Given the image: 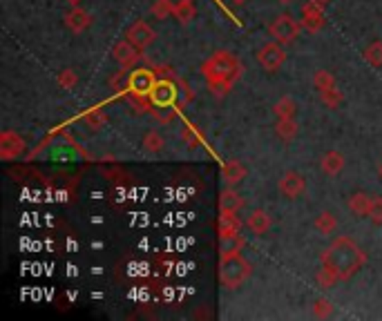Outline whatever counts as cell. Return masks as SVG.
Listing matches in <instances>:
<instances>
[{"mask_svg": "<svg viewBox=\"0 0 382 321\" xmlns=\"http://www.w3.org/2000/svg\"><path fill=\"white\" fill-rule=\"evenodd\" d=\"M273 112L277 118H295L297 114V103L290 96H281L273 105Z\"/></svg>", "mask_w": 382, "mask_h": 321, "instance_id": "23", "label": "cell"}, {"mask_svg": "<svg viewBox=\"0 0 382 321\" xmlns=\"http://www.w3.org/2000/svg\"><path fill=\"white\" fill-rule=\"evenodd\" d=\"M299 27H302V23H297V20H295L293 16L279 14V16L273 20V23H270L268 32H270V36H273L279 45H288V43H293V40L297 38Z\"/></svg>", "mask_w": 382, "mask_h": 321, "instance_id": "5", "label": "cell"}, {"mask_svg": "<svg viewBox=\"0 0 382 321\" xmlns=\"http://www.w3.org/2000/svg\"><path fill=\"white\" fill-rule=\"evenodd\" d=\"M342 167H345V156H342L338 149H329V152L320 158V169L329 176L340 174Z\"/></svg>", "mask_w": 382, "mask_h": 321, "instance_id": "15", "label": "cell"}, {"mask_svg": "<svg viewBox=\"0 0 382 321\" xmlns=\"http://www.w3.org/2000/svg\"><path fill=\"white\" fill-rule=\"evenodd\" d=\"M157 80L159 78H157V74L153 72V69H134V72L130 74V92L150 96L153 87L157 85Z\"/></svg>", "mask_w": 382, "mask_h": 321, "instance_id": "10", "label": "cell"}, {"mask_svg": "<svg viewBox=\"0 0 382 321\" xmlns=\"http://www.w3.org/2000/svg\"><path fill=\"white\" fill-rule=\"evenodd\" d=\"M333 304H331L329 299H318L313 304V317L315 319H329L331 315H333Z\"/></svg>", "mask_w": 382, "mask_h": 321, "instance_id": "33", "label": "cell"}, {"mask_svg": "<svg viewBox=\"0 0 382 321\" xmlns=\"http://www.w3.org/2000/svg\"><path fill=\"white\" fill-rule=\"evenodd\" d=\"M241 205H244V201H241V196L233 190V185H228L224 192L219 194V210H233V212H237Z\"/></svg>", "mask_w": 382, "mask_h": 321, "instance_id": "22", "label": "cell"}, {"mask_svg": "<svg viewBox=\"0 0 382 321\" xmlns=\"http://www.w3.org/2000/svg\"><path fill=\"white\" fill-rule=\"evenodd\" d=\"M315 281L322 286V288H331L333 284H338V277L333 273H329L327 268H320L318 275H315Z\"/></svg>", "mask_w": 382, "mask_h": 321, "instance_id": "35", "label": "cell"}, {"mask_svg": "<svg viewBox=\"0 0 382 321\" xmlns=\"http://www.w3.org/2000/svg\"><path fill=\"white\" fill-rule=\"evenodd\" d=\"M378 174H380V178H382V163H380V167H378Z\"/></svg>", "mask_w": 382, "mask_h": 321, "instance_id": "40", "label": "cell"}, {"mask_svg": "<svg viewBox=\"0 0 382 321\" xmlns=\"http://www.w3.org/2000/svg\"><path fill=\"white\" fill-rule=\"evenodd\" d=\"M141 145H144V149H146L148 154H157V152H161V149H164L166 138L161 136L159 132H155V129H150V132L144 136V140H141Z\"/></svg>", "mask_w": 382, "mask_h": 321, "instance_id": "25", "label": "cell"}, {"mask_svg": "<svg viewBox=\"0 0 382 321\" xmlns=\"http://www.w3.org/2000/svg\"><path fill=\"white\" fill-rule=\"evenodd\" d=\"M110 87H112L116 94H128L130 92V74H128L125 67L110 78Z\"/></svg>", "mask_w": 382, "mask_h": 321, "instance_id": "28", "label": "cell"}, {"mask_svg": "<svg viewBox=\"0 0 382 321\" xmlns=\"http://www.w3.org/2000/svg\"><path fill=\"white\" fill-rule=\"evenodd\" d=\"M257 60L264 72H277L281 67V63L286 60V52H284V45H279L277 40L273 43H266L264 47L257 52Z\"/></svg>", "mask_w": 382, "mask_h": 321, "instance_id": "6", "label": "cell"}, {"mask_svg": "<svg viewBox=\"0 0 382 321\" xmlns=\"http://www.w3.org/2000/svg\"><path fill=\"white\" fill-rule=\"evenodd\" d=\"M173 12H175V5H173V3H168V0H157V3L153 5V16H155V18H159V20L168 18Z\"/></svg>", "mask_w": 382, "mask_h": 321, "instance_id": "34", "label": "cell"}, {"mask_svg": "<svg viewBox=\"0 0 382 321\" xmlns=\"http://www.w3.org/2000/svg\"><path fill=\"white\" fill-rule=\"evenodd\" d=\"M241 248H244V239H241L239 232L219 235V257L233 255V253H241Z\"/></svg>", "mask_w": 382, "mask_h": 321, "instance_id": "18", "label": "cell"}, {"mask_svg": "<svg viewBox=\"0 0 382 321\" xmlns=\"http://www.w3.org/2000/svg\"><path fill=\"white\" fill-rule=\"evenodd\" d=\"M318 96H320V100H322V103H324L329 109H336L340 103H342V98H345V96H342V92H340V89L338 87H329V89H320V92H318Z\"/></svg>", "mask_w": 382, "mask_h": 321, "instance_id": "27", "label": "cell"}, {"mask_svg": "<svg viewBox=\"0 0 382 321\" xmlns=\"http://www.w3.org/2000/svg\"><path fill=\"white\" fill-rule=\"evenodd\" d=\"M277 190L284 199H297L306 190V178L302 176L299 172H286L284 176L279 178Z\"/></svg>", "mask_w": 382, "mask_h": 321, "instance_id": "11", "label": "cell"}, {"mask_svg": "<svg viewBox=\"0 0 382 321\" xmlns=\"http://www.w3.org/2000/svg\"><path fill=\"white\" fill-rule=\"evenodd\" d=\"M239 228H241V221H239L237 212H233V210H219V219H217L219 235L239 232Z\"/></svg>", "mask_w": 382, "mask_h": 321, "instance_id": "16", "label": "cell"}, {"mask_svg": "<svg viewBox=\"0 0 382 321\" xmlns=\"http://www.w3.org/2000/svg\"><path fill=\"white\" fill-rule=\"evenodd\" d=\"M320 261H322V268H327L329 273H333L338 277V281H347L367 264V255L362 253V248L354 239L338 237V239H333V244L322 253Z\"/></svg>", "mask_w": 382, "mask_h": 321, "instance_id": "1", "label": "cell"}, {"mask_svg": "<svg viewBox=\"0 0 382 321\" xmlns=\"http://www.w3.org/2000/svg\"><path fill=\"white\" fill-rule=\"evenodd\" d=\"M367 219H369L374 226H382V196H371Z\"/></svg>", "mask_w": 382, "mask_h": 321, "instance_id": "31", "label": "cell"}, {"mask_svg": "<svg viewBox=\"0 0 382 321\" xmlns=\"http://www.w3.org/2000/svg\"><path fill=\"white\" fill-rule=\"evenodd\" d=\"M365 60L371 67H382V40H376L365 49Z\"/></svg>", "mask_w": 382, "mask_h": 321, "instance_id": "29", "label": "cell"}, {"mask_svg": "<svg viewBox=\"0 0 382 321\" xmlns=\"http://www.w3.org/2000/svg\"><path fill=\"white\" fill-rule=\"evenodd\" d=\"M56 83L60 89H74L78 85V76L74 69H60L56 74Z\"/></svg>", "mask_w": 382, "mask_h": 321, "instance_id": "30", "label": "cell"}, {"mask_svg": "<svg viewBox=\"0 0 382 321\" xmlns=\"http://www.w3.org/2000/svg\"><path fill=\"white\" fill-rule=\"evenodd\" d=\"M201 74H204L208 89L213 92V96L224 98L239 80L241 65L235 54L226 52V49H219V52H215L204 65H201Z\"/></svg>", "mask_w": 382, "mask_h": 321, "instance_id": "2", "label": "cell"}, {"mask_svg": "<svg viewBox=\"0 0 382 321\" xmlns=\"http://www.w3.org/2000/svg\"><path fill=\"white\" fill-rule=\"evenodd\" d=\"M233 3H235V5H244V3H246V0H233Z\"/></svg>", "mask_w": 382, "mask_h": 321, "instance_id": "38", "label": "cell"}, {"mask_svg": "<svg viewBox=\"0 0 382 321\" xmlns=\"http://www.w3.org/2000/svg\"><path fill=\"white\" fill-rule=\"evenodd\" d=\"M315 230L318 232H322V235H331L336 230V226H338V219L333 217V212H320L318 217H315Z\"/></svg>", "mask_w": 382, "mask_h": 321, "instance_id": "26", "label": "cell"}, {"mask_svg": "<svg viewBox=\"0 0 382 321\" xmlns=\"http://www.w3.org/2000/svg\"><path fill=\"white\" fill-rule=\"evenodd\" d=\"M150 100H153L155 107H177L179 100V83L175 76L168 78H159L157 85L150 92Z\"/></svg>", "mask_w": 382, "mask_h": 321, "instance_id": "4", "label": "cell"}, {"mask_svg": "<svg viewBox=\"0 0 382 321\" xmlns=\"http://www.w3.org/2000/svg\"><path fill=\"white\" fill-rule=\"evenodd\" d=\"M195 14H197V9H195L193 0H179V3L175 5V12H173V16L179 20L181 25H190V23H193Z\"/></svg>", "mask_w": 382, "mask_h": 321, "instance_id": "20", "label": "cell"}, {"mask_svg": "<svg viewBox=\"0 0 382 321\" xmlns=\"http://www.w3.org/2000/svg\"><path fill=\"white\" fill-rule=\"evenodd\" d=\"M369 203H371V196L367 192H356V194H351L349 201H347L351 214H356V217H367Z\"/></svg>", "mask_w": 382, "mask_h": 321, "instance_id": "19", "label": "cell"}, {"mask_svg": "<svg viewBox=\"0 0 382 321\" xmlns=\"http://www.w3.org/2000/svg\"><path fill=\"white\" fill-rule=\"evenodd\" d=\"M297 123L295 118H277L275 123V134L284 140V143H288V140H293L297 136Z\"/></svg>", "mask_w": 382, "mask_h": 321, "instance_id": "21", "label": "cell"}, {"mask_svg": "<svg viewBox=\"0 0 382 321\" xmlns=\"http://www.w3.org/2000/svg\"><path fill=\"white\" fill-rule=\"evenodd\" d=\"M83 120H85V125L92 129V132H98V129L107 123V116H105L103 109L92 107V109H87V112L83 114Z\"/></svg>", "mask_w": 382, "mask_h": 321, "instance_id": "24", "label": "cell"}, {"mask_svg": "<svg viewBox=\"0 0 382 321\" xmlns=\"http://www.w3.org/2000/svg\"><path fill=\"white\" fill-rule=\"evenodd\" d=\"M302 27L311 34H318L324 27V12H322V5L318 0H311L302 7Z\"/></svg>", "mask_w": 382, "mask_h": 321, "instance_id": "9", "label": "cell"}, {"mask_svg": "<svg viewBox=\"0 0 382 321\" xmlns=\"http://www.w3.org/2000/svg\"><path fill=\"white\" fill-rule=\"evenodd\" d=\"M279 3H284V5H288V3H293V0H279Z\"/></svg>", "mask_w": 382, "mask_h": 321, "instance_id": "39", "label": "cell"}, {"mask_svg": "<svg viewBox=\"0 0 382 321\" xmlns=\"http://www.w3.org/2000/svg\"><path fill=\"white\" fill-rule=\"evenodd\" d=\"M63 20H65V27H67L72 34H83L85 29H87L89 25H92V16H89V14L85 12V9H80L78 5L69 9Z\"/></svg>", "mask_w": 382, "mask_h": 321, "instance_id": "13", "label": "cell"}, {"mask_svg": "<svg viewBox=\"0 0 382 321\" xmlns=\"http://www.w3.org/2000/svg\"><path fill=\"white\" fill-rule=\"evenodd\" d=\"M125 38H128L130 43H132L134 47H139L141 52H144V49H148L150 45L155 43L157 34H155V29L146 23V20H137V23L130 25L128 36H125Z\"/></svg>", "mask_w": 382, "mask_h": 321, "instance_id": "7", "label": "cell"}, {"mask_svg": "<svg viewBox=\"0 0 382 321\" xmlns=\"http://www.w3.org/2000/svg\"><path fill=\"white\" fill-rule=\"evenodd\" d=\"M246 226L253 235L264 237L270 230V226H273V219H270V214L266 212V210H253V212H250L248 219H246Z\"/></svg>", "mask_w": 382, "mask_h": 321, "instance_id": "14", "label": "cell"}, {"mask_svg": "<svg viewBox=\"0 0 382 321\" xmlns=\"http://www.w3.org/2000/svg\"><path fill=\"white\" fill-rule=\"evenodd\" d=\"M23 152H25V138L12 132V129H5V132L0 134V158L12 160V158H18Z\"/></svg>", "mask_w": 382, "mask_h": 321, "instance_id": "8", "label": "cell"}, {"mask_svg": "<svg viewBox=\"0 0 382 321\" xmlns=\"http://www.w3.org/2000/svg\"><path fill=\"white\" fill-rule=\"evenodd\" d=\"M313 85L315 89L320 92V89H329V87H336V78L331 72H327V69H318L315 76H313Z\"/></svg>", "mask_w": 382, "mask_h": 321, "instance_id": "32", "label": "cell"}, {"mask_svg": "<svg viewBox=\"0 0 382 321\" xmlns=\"http://www.w3.org/2000/svg\"><path fill=\"white\" fill-rule=\"evenodd\" d=\"M139 54H141V49L134 47L128 38H125V40H119V43L114 45V49H112L114 60H116V63H119L121 67H125V69L134 67V65L139 63V58H141Z\"/></svg>", "mask_w": 382, "mask_h": 321, "instance_id": "12", "label": "cell"}, {"mask_svg": "<svg viewBox=\"0 0 382 321\" xmlns=\"http://www.w3.org/2000/svg\"><path fill=\"white\" fill-rule=\"evenodd\" d=\"M250 275H253V266L241 257V253L219 257V281L224 288L235 290L244 286Z\"/></svg>", "mask_w": 382, "mask_h": 321, "instance_id": "3", "label": "cell"}, {"mask_svg": "<svg viewBox=\"0 0 382 321\" xmlns=\"http://www.w3.org/2000/svg\"><path fill=\"white\" fill-rule=\"evenodd\" d=\"M181 138H184L190 147H195V145L199 143V140H201V136L197 134V129H195V127H190V125L184 129V132H181Z\"/></svg>", "mask_w": 382, "mask_h": 321, "instance_id": "36", "label": "cell"}, {"mask_svg": "<svg viewBox=\"0 0 382 321\" xmlns=\"http://www.w3.org/2000/svg\"><path fill=\"white\" fill-rule=\"evenodd\" d=\"M221 176H224V181L228 185H237L244 181L246 176V167L244 163H239V160H228V163H224V167H221Z\"/></svg>", "mask_w": 382, "mask_h": 321, "instance_id": "17", "label": "cell"}, {"mask_svg": "<svg viewBox=\"0 0 382 321\" xmlns=\"http://www.w3.org/2000/svg\"><path fill=\"white\" fill-rule=\"evenodd\" d=\"M65 3H69V5H72V7H76V5L80 3V0H65Z\"/></svg>", "mask_w": 382, "mask_h": 321, "instance_id": "37", "label": "cell"}]
</instances>
